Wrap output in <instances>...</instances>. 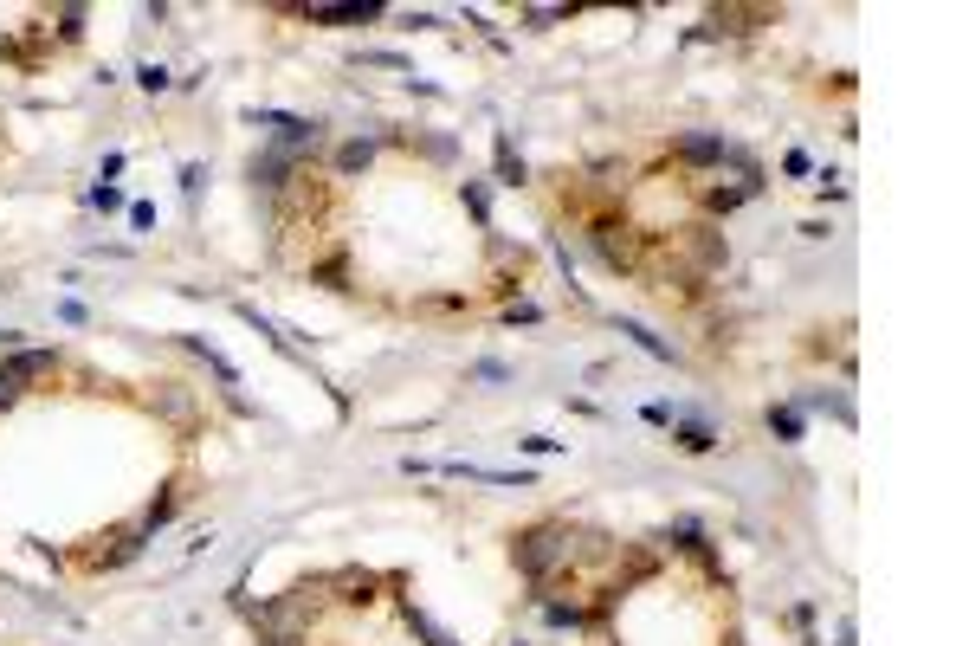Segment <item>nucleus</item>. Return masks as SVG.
Returning <instances> with one entry per match:
<instances>
[{"mask_svg": "<svg viewBox=\"0 0 969 646\" xmlns=\"http://www.w3.org/2000/svg\"><path fill=\"white\" fill-rule=\"evenodd\" d=\"M562 556H569V543H562L556 523H537V531H523V537H517V569L531 576V582H543V576H549V562H562Z\"/></svg>", "mask_w": 969, "mask_h": 646, "instance_id": "obj_1", "label": "nucleus"}, {"mask_svg": "<svg viewBox=\"0 0 969 646\" xmlns=\"http://www.w3.org/2000/svg\"><path fill=\"white\" fill-rule=\"evenodd\" d=\"M52 369H59V355H52V349H14L7 362H0V382H14V388H20V382H32V375H52Z\"/></svg>", "mask_w": 969, "mask_h": 646, "instance_id": "obj_2", "label": "nucleus"}, {"mask_svg": "<svg viewBox=\"0 0 969 646\" xmlns=\"http://www.w3.org/2000/svg\"><path fill=\"white\" fill-rule=\"evenodd\" d=\"M143 543H149V531H124V537H110V549H97L91 562H97V569H124L130 556H143Z\"/></svg>", "mask_w": 969, "mask_h": 646, "instance_id": "obj_3", "label": "nucleus"}, {"mask_svg": "<svg viewBox=\"0 0 969 646\" xmlns=\"http://www.w3.org/2000/svg\"><path fill=\"white\" fill-rule=\"evenodd\" d=\"M310 20H323V26H362V20H382V7H375V0H362V7H310Z\"/></svg>", "mask_w": 969, "mask_h": 646, "instance_id": "obj_4", "label": "nucleus"}, {"mask_svg": "<svg viewBox=\"0 0 969 646\" xmlns=\"http://www.w3.org/2000/svg\"><path fill=\"white\" fill-rule=\"evenodd\" d=\"M678 155L685 162H731V143H724V136H685Z\"/></svg>", "mask_w": 969, "mask_h": 646, "instance_id": "obj_5", "label": "nucleus"}, {"mask_svg": "<svg viewBox=\"0 0 969 646\" xmlns=\"http://www.w3.org/2000/svg\"><path fill=\"white\" fill-rule=\"evenodd\" d=\"M285 175H291V155H278V149H272L265 162H253V181H259V188H285Z\"/></svg>", "mask_w": 969, "mask_h": 646, "instance_id": "obj_6", "label": "nucleus"}, {"mask_svg": "<svg viewBox=\"0 0 969 646\" xmlns=\"http://www.w3.org/2000/svg\"><path fill=\"white\" fill-rule=\"evenodd\" d=\"M750 194H756V181H737V188H711V194H705V208H711V214H731V208H743Z\"/></svg>", "mask_w": 969, "mask_h": 646, "instance_id": "obj_7", "label": "nucleus"}, {"mask_svg": "<svg viewBox=\"0 0 969 646\" xmlns=\"http://www.w3.org/2000/svg\"><path fill=\"white\" fill-rule=\"evenodd\" d=\"M175 511H181V498H175V492H162V498H155V504L143 511V531L155 537V531H162V523H175Z\"/></svg>", "mask_w": 969, "mask_h": 646, "instance_id": "obj_8", "label": "nucleus"}, {"mask_svg": "<svg viewBox=\"0 0 969 646\" xmlns=\"http://www.w3.org/2000/svg\"><path fill=\"white\" fill-rule=\"evenodd\" d=\"M672 439H678V447H685V453H711V439H717V433H711L705 420H685V427H678Z\"/></svg>", "mask_w": 969, "mask_h": 646, "instance_id": "obj_9", "label": "nucleus"}, {"mask_svg": "<svg viewBox=\"0 0 969 646\" xmlns=\"http://www.w3.org/2000/svg\"><path fill=\"white\" fill-rule=\"evenodd\" d=\"M621 330H627V337H633V343H640L646 355H660V362H672V343H666V337H653V330H646V323H621Z\"/></svg>", "mask_w": 969, "mask_h": 646, "instance_id": "obj_10", "label": "nucleus"}, {"mask_svg": "<svg viewBox=\"0 0 969 646\" xmlns=\"http://www.w3.org/2000/svg\"><path fill=\"white\" fill-rule=\"evenodd\" d=\"M337 169H343V175L369 169V143H343V149H337Z\"/></svg>", "mask_w": 969, "mask_h": 646, "instance_id": "obj_11", "label": "nucleus"}, {"mask_svg": "<svg viewBox=\"0 0 969 646\" xmlns=\"http://www.w3.org/2000/svg\"><path fill=\"white\" fill-rule=\"evenodd\" d=\"M136 85H143V91H169V71H162V65H143Z\"/></svg>", "mask_w": 969, "mask_h": 646, "instance_id": "obj_12", "label": "nucleus"}, {"mask_svg": "<svg viewBox=\"0 0 969 646\" xmlns=\"http://www.w3.org/2000/svg\"><path fill=\"white\" fill-rule=\"evenodd\" d=\"M770 427H776L782 439H795V433H801V414H795V408H782V414H770Z\"/></svg>", "mask_w": 969, "mask_h": 646, "instance_id": "obj_13", "label": "nucleus"}, {"mask_svg": "<svg viewBox=\"0 0 969 646\" xmlns=\"http://www.w3.org/2000/svg\"><path fill=\"white\" fill-rule=\"evenodd\" d=\"M59 32H65V39L85 32V7H65V14H59Z\"/></svg>", "mask_w": 969, "mask_h": 646, "instance_id": "obj_14", "label": "nucleus"}, {"mask_svg": "<svg viewBox=\"0 0 969 646\" xmlns=\"http://www.w3.org/2000/svg\"><path fill=\"white\" fill-rule=\"evenodd\" d=\"M91 208H124V194H116L110 181H97V188H91Z\"/></svg>", "mask_w": 969, "mask_h": 646, "instance_id": "obj_15", "label": "nucleus"}, {"mask_svg": "<svg viewBox=\"0 0 969 646\" xmlns=\"http://www.w3.org/2000/svg\"><path fill=\"white\" fill-rule=\"evenodd\" d=\"M14 401H20V388H14V382H0V408H14Z\"/></svg>", "mask_w": 969, "mask_h": 646, "instance_id": "obj_16", "label": "nucleus"}]
</instances>
